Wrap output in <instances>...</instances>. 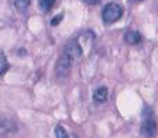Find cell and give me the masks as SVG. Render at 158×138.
<instances>
[{
  "label": "cell",
  "instance_id": "6da1fadb",
  "mask_svg": "<svg viewBox=\"0 0 158 138\" xmlns=\"http://www.w3.org/2000/svg\"><path fill=\"white\" fill-rule=\"evenodd\" d=\"M122 14H123V8L119 4H117V3H108L103 8L101 18H103L104 24L110 25V24H114L115 21H118L122 17Z\"/></svg>",
  "mask_w": 158,
  "mask_h": 138
},
{
  "label": "cell",
  "instance_id": "3957f363",
  "mask_svg": "<svg viewBox=\"0 0 158 138\" xmlns=\"http://www.w3.org/2000/svg\"><path fill=\"white\" fill-rule=\"evenodd\" d=\"M83 53L85 51H83V46H82V43H81V39H75V40L69 41L65 47V55L71 58L72 62L81 60Z\"/></svg>",
  "mask_w": 158,
  "mask_h": 138
},
{
  "label": "cell",
  "instance_id": "7c38bea8",
  "mask_svg": "<svg viewBox=\"0 0 158 138\" xmlns=\"http://www.w3.org/2000/svg\"><path fill=\"white\" fill-rule=\"evenodd\" d=\"M85 2L89 3V4H97V3L100 2V0H85Z\"/></svg>",
  "mask_w": 158,
  "mask_h": 138
},
{
  "label": "cell",
  "instance_id": "ba28073f",
  "mask_svg": "<svg viewBox=\"0 0 158 138\" xmlns=\"http://www.w3.org/2000/svg\"><path fill=\"white\" fill-rule=\"evenodd\" d=\"M8 68H10V65H8L7 58H6L3 54H0V76L4 75V73L8 70Z\"/></svg>",
  "mask_w": 158,
  "mask_h": 138
},
{
  "label": "cell",
  "instance_id": "5b68a950",
  "mask_svg": "<svg viewBox=\"0 0 158 138\" xmlns=\"http://www.w3.org/2000/svg\"><path fill=\"white\" fill-rule=\"evenodd\" d=\"M93 100L96 102H106L108 100V89L107 87H98L96 89V91L93 93Z\"/></svg>",
  "mask_w": 158,
  "mask_h": 138
},
{
  "label": "cell",
  "instance_id": "4fadbf2b",
  "mask_svg": "<svg viewBox=\"0 0 158 138\" xmlns=\"http://www.w3.org/2000/svg\"><path fill=\"white\" fill-rule=\"evenodd\" d=\"M132 2H142V0H132Z\"/></svg>",
  "mask_w": 158,
  "mask_h": 138
},
{
  "label": "cell",
  "instance_id": "9c48e42d",
  "mask_svg": "<svg viewBox=\"0 0 158 138\" xmlns=\"http://www.w3.org/2000/svg\"><path fill=\"white\" fill-rule=\"evenodd\" d=\"M54 3H56V0H39V6L44 11H49L54 6Z\"/></svg>",
  "mask_w": 158,
  "mask_h": 138
},
{
  "label": "cell",
  "instance_id": "7a4b0ae2",
  "mask_svg": "<svg viewBox=\"0 0 158 138\" xmlns=\"http://www.w3.org/2000/svg\"><path fill=\"white\" fill-rule=\"evenodd\" d=\"M142 134L147 138H153L157 134V122L150 109H147L144 112V120H143V124H142Z\"/></svg>",
  "mask_w": 158,
  "mask_h": 138
},
{
  "label": "cell",
  "instance_id": "277c9868",
  "mask_svg": "<svg viewBox=\"0 0 158 138\" xmlns=\"http://www.w3.org/2000/svg\"><path fill=\"white\" fill-rule=\"evenodd\" d=\"M72 65V60L69 57H67L65 54L61 55V58L58 60L57 65H56V75L58 77H67L69 75V70H71Z\"/></svg>",
  "mask_w": 158,
  "mask_h": 138
},
{
  "label": "cell",
  "instance_id": "8992f818",
  "mask_svg": "<svg viewBox=\"0 0 158 138\" xmlns=\"http://www.w3.org/2000/svg\"><path fill=\"white\" fill-rule=\"evenodd\" d=\"M125 41L128 44H139L142 41V35L137 30H128L125 33Z\"/></svg>",
  "mask_w": 158,
  "mask_h": 138
},
{
  "label": "cell",
  "instance_id": "52a82bcc",
  "mask_svg": "<svg viewBox=\"0 0 158 138\" xmlns=\"http://www.w3.org/2000/svg\"><path fill=\"white\" fill-rule=\"evenodd\" d=\"M14 6L18 11H25L31 6V0H14Z\"/></svg>",
  "mask_w": 158,
  "mask_h": 138
},
{
  "label": "cell",
  "instance_id": "30bf717a",
  "mask_svg": "<svg viewBox=\"0 0 158 138\" xmlns=\"http://www.w3.org/2000/svg\"><path fill=\"white\" fill-rule=\"evenodd\" d=\"M54 136H56V138H69L65 128H64L63 126H57V127L54 128Z\"/></svg>",
  "mask_w": 158,
  "mask_h": 138
},
{
  "label": "cell",
  "instance_id": "8fae6325",
  "mask_svg": "<svg viewBox=\"0 0 158 138\" xmlns=\"http://www.w3.org/2000/svg\"><path fill=\"white\" fill-rule=\"evenodd\" d=\"M61 19H63V15H57L56 18H53V21H52V26H56V25H58V24H60Z\"/></svg>",
  "mask_w": 158,
  "mask_h": 138
}]
</instances>
